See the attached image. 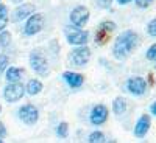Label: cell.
<instances>
[{
    "mask_svg": "<svg viewBox=\"0 0 156 143\" xmlns=\"http://www.w3.org/2000/svg\"><path fill=\"white\" fill-rule=\"evenodd\" d=\"M139 44V36L133 30H126L122 34H119L114 41L112 47V55L115 59H125L129 56V53L137 47Z\"/></svg>",
    "mask_w": 156,
    "mask_h": 143,
    "instance_id": "1",
    "label": "cell"
},
{
    "mask_svg": "<svg viewBox=\"0 0 156 143\" xmlns=\"http://www.w3.org/2000/svg\"><path fill=\"white\" fill-rule=\"evenodd\" d=\"M64 34H66V39L70 45L81 47V45H86L89 41V33L86 30L73 27V25H69V27L64 28Z\"/></svg>",
    "mask_w": 156,
    "mask_h": 143,
    "instance_id": "2",
    "label": "cell"
},
{
    "mask_svg": "<svg viewBox=\"0 0 156 143\" xmlns=\"http://www.w3.org/2000/svg\"><path fill=\"white\" fill-rule=\"evenodd\" d=\"M30 66L31 69L39 75V76H47L48 75V62H47V58L44 56L42 50H33L30 53Z\"/></svg>",
    "mask_w": 156,
    "mask_h": 143,
    "instance_id": "3",
    "label": "cell"
},
{
    "mask_svg": "<svg viewBox=\"0 0 156 143\" xmlns=\"http://www.w3.org/2000/svg\"><path fill=\"white\" fill-rule=\"evenodd\" d=\"M42 28H44V14H41V12H34V14H31L27 19V22H25L23 33L27 36H34Z\"/></svg>",
    "mask_w": 156,
    "mask_h": 143,
    "instance_id": "4",
    "label": "cell"
},
{
    "mask_svg": "<svg viewBox=\"0 0 156 143\" xmlns=\"http://www.w3.org/2000/svg\"><path fill=\"white\" fill-rule=\"evenodd\" d=\"M89 17H90V12H89V9H87L86 6H83V5L73 8L72 12H70V16H69L70 23L73 25V27H76V28H83L84 25L89 22Z\"/></svg>",
    "mask_w": 156,
    "mask_h": 143,
    "instance_id": "5",
    "label": "cell"
},
{
    "mask_svg": "<svg viewBox=\"0 0 156 143\" xmlns=\"http://www.w3.org/2000/svg\"><path fill=\"white\" fill-rule=\"evenodd\" d=\"M25 94V87L20 83H14V84H8L3 90V98L8 103H16L19 101Z\"/></svg>",
    "mask_w": 156,
    "mask_h": 143,
    "instance_id": "6",
    "label": "cell"
},
{
    "mask_svg": "<svg viewBox=\"0 0 156 143\" xmlns=\"http://www.w3.org/2000/svg\"><path fill=\"white\" fill-rule=\"evenodd\" d=\"M70 59H72V62L75 64V66H78V67L84 66V64H87L89 59H90V48L86 47V45L73 48L72 53H70Z\"/></svg>",
    "mask_w": 156,
    "mask_h": 143,
    "instance_id": "7",
    "label": "cell"
},
{
    "mask_svg": "<svg viewBox=\"0 0 156 143\" xmlns=\"http://www.w3.org/2000/svg\"><path fill=\"white\" fill-rule=\"evenodd\" d=\"M126 89H128L129 94L140 97V95H144L145 90H147V81L142 76H131L126 83Z\"/></svg>",
    "mask_w": 156,
    "mask_h": 143,
    "instance_id": "8",
    "label": "cell"
},
{
    "mask_svg": "<svg viewBox=\"0 0 156 143\" xmlns=\"http://www.w3.org/2000/svg\"><path fill=\"white\" fill-rule=\"evenodd\" d=\"M19 118L25 123V124H34L39 120V111L33 106V104H25L19 109Z\"/></svg>",
    "mask_w": 156,
    "mask_h": 143,
    "instance_id": "9",
    "label": "cell"
},
{
    "mask_svg": "<svg viewBox=\"0 0 156 143\" xmlns=\"http://www.w3.org/2000/svg\"><path fill=\"white\" fill-rule=\"evenodd\" d=\"M108 115H109V111L105 104H97V106L92 107V111H90L89 118H90V123L94 126H100L108 120Z\"/></svg>",
    "mask_w": 156,
    "mask_h": 143,
    "instance_id": "10",
    "label": "cell"
},
{
    "mask_svg": "<svg viewBox=\"0 0 156 143\" xmlns=\"http://www.w3.org/2000/svg\"><path fill=\"white\" fill-rule=\"evenodd\" d=\"M150 126H151V118H150V115H147V114H142L140 117H139V120L136 121V124H134V135L137 137V138H144L145 135H147V132L150 131Z\"/></svg>",
    "mask_w": 156,
    "mask_h": 143,
    "instance_id": "11",
    "label": "cell"
},
{
    "mask_svg": "<svg viewBox=\"0 0 156 143\" xmlns=\"http://www.w3.org/2000/svg\"><path fill=\"white\" fill-rule=\"evenodd\" d=\"M31 14H34V5L33 3H22L12 11L11 20L12 22H20L23 19H28Z\"/></svg>",
    "mask_w": 156,
    "mask_h": 143,
    "instance_id": "12",
    "label": "cell"
},
{
    "mask_svg": "<svg viewBox=\"0 0 156 143\" xmlns=\"http://www.w3.org/2000/svg\"><path fill=\"white\" fill-rule=\"evenodd\" d=\"M62 78H64V81L67 83V86L72 87V89L81 87L83 83H84V76L81 73H76V72H64Z\"/></svg>",
    "mask_w": 156,
    "mask_h": 143,
    "instance_id": "13",
    "label": "cell"
},
{
    "mask_svg": "<svg viewBox=\"0 0 156 143\" xmlns=\"http://www.w3.org/2000/svg\"><path fill=\"white\" fill-rule=\"evenodd\" d=\"M126 109H128V101H126L123 97L114 98V101H112V112H114L117 117L123 115V114L126 112Z\"/></svg>",
    "mask_w": 156,
    "mask_h": 143,
    "instance_id": "14",
    "label": "cell"
},
{
    "mask_svg": "<svg viewBox=\"0 0 156 143\" xmlns=\"http://www.w3.org/2000/svg\"><path fill=\"white\" fill-rule=\"evenodd\" d=\"M22 73H23V69H19V67H8L6 72H5L6 81H8L9 84L19 83L20 78H22Z\"/></svg>",
    "mask_w": 156,
    "mask_h": 143,
    "instance_id": "15",
    "label": "cell"
},
{
    "mask_svg": "<svg viewBox=\"0 0 156 143\" xmlns=\"http://www.w3.org/2000/svg\"><path fill=\"white\" fill-rule=\"evenodd\" d=\"M111 37V33L105 28H97V33H95V44L97 45H105Z\"/></svg>",
    "mask_w": 156,
    "mask_h": 143,
    "instance_id": "16",
    "label": "cell"
},
{
    "mask_svg": "<svg viewBox=\"0 0 156 143\" xmlns=\"http://www.w3.org/2000/svg\"><path fill=\"white\" fill-rule=\"evenodd\" d=\"M25 90L28 92V95H37V94L42 92V83L39 80H30Z\"/></svg>",
    "mask_w": 156,
    "mask_h": 143,
    "instance_id": "17",
    "label": "cell"
},
{
    "mask_svg": "<svg viewBox=\"0 0 156 143\" xmlns=\"http://www.w3.org/2000/svg\"><path fill=\"white\" fill-rule=\"evenodd\" d=\"M87 143H106V137H105V134H103V132L95 131V132H92V134L89 135Z\"/></svg>",
    "mask_w": 156,
    "mask_h": 143,
    "instance_id": "18",
    "label": "cell"
},
{
    "mask_svg": "<svg viewBox=\"0 0 156 143\" xmlns=\"http://www.w3.org/2000/svg\"><path fill=\"white\" fill-rule=\"evenodd\" d=\"M67 134H69V124H67L66 121L59 123L58 128H56V135H58L59 138H66Z\"/></svg>",
    "mask_w": 156,
    "mask_h": 143,
    "instance_id": "19",
    "label": "cell"
},
{
    "mask_svg": "<svg viewBox=\"0 0 156 143\" xmlns=\"http://www.w3.org/2000/svg\"><path fill=\"white\" fill-rule=\"evenodd\" d=\"M11 44V33L9 31H2L0 33V47H8Z\"/></svg>",
    "mask_w": 156,
    "mask_h": 143,
    "instance_id": "20",
    "label": "cell"
},
{
    "mask_svg": "<svg viewBox=\"0 0 156 143\" xmlns=\"http://www.w3.org/2000/svg\"><path fill=\"white\" fill-rule=\"evenodd\" d=\"M98 27H100V28H105V30H108L109 33H112V31H115L117 25H115L112 20H103V22H100Z\"/></svg>",
    "mask_w": 156,
    "mask_h": 143,
    "instance_id": "21",
    "label": "cell"
},
{
    "mask_svg": "<svg viewBox=\"0 0 156 143\" xmlns=\"http://www.w3.org/2000/svg\"><path fill=\"white\" fill-rule=\"evenodd\" d=\"M147 33H148L150 36L156 37V17L148 22V25H147Z\"/></svg>",
    "mask_w": 156,
    "mask_h": 143,
    "instance_id": "22",
    "label": "cell"
},
{
    "mask_svg": "<svg viewBox=\"0 0 156 143\" xmlns=\"http://www.w3.org/2000/svg\"><path fill=\"white\" fill-rule=\"evenodd\" d=\"M145 56H147V59H148V61H156V42H154V44L147 50Z\"/></svg>",
    "mask_w": 156,
    "mask_h": 143,
    "instance_id": "23",
    "label": "cell"
},
{
    "mask_svg": "<svg viewBox=\"0 0 156 143\" xmlns=\"http://www.w3.org/2000/svg\"><path fill=\"white\" fill-rule=\"evenodd\" d=\"M6 69H8V56L0 55V73L6 72Z\"/></svg>",
    "mask_w": 156,
    "mask_h": 143,
    "instance_id": "24",
    "label": "cell"
},
{
    "mask_svg": "<svg viewBox=\"0 0 156 143\" xmlns=\"http://www.w3.org/2000/svg\"><path fill=\"white\" fill-rule=\"evenodd\" d=\"M8 14H0V33L2 31H5V28H6V25H8Z\"/></svg>",
    "mask_w": 156,
    "mask_h": 143,
    "instance_id": "25",
    "label": "cell"
},
{
    "mask_svg": "<svg viewBox=\"0 0 156 143\" xmlns=\"http://www.w3.org/2000/svg\"><path fill=\"white\" fill-rule=\"evenodd\" d=\"M151 2L153 0H134V3H136L137 8H148L151 5Z\"/></svg>",
    "mask_w": 156,
    "mask_h": 143,
    "instance_id": "26",
    "label": "cell"
},
{
    "mask_svg": "<svg viewBox=\"0 0 156 143\" xmlns=\"http://www.w3.org/2000/svg\"><path fill=\"white\" fill-rule=\"evenodd\" d=\"M111 3H112V0H97V5L100 6V8H109L111 6Z\"/></svg>",
    "mask_w": 156,
    "mask_h": 143,
    "instance_id": "27",
    "label": "cell"
},
{
    "mask_svg": "<svg viewBox=\"0 0 156 143\" xmlns=\"http://www.w3.org/2000/svg\"><path fill=\"white\" fill-rule=\"evenodd\" d=\"M3 137H6V128L2 121H0V140H2Z\"/></svg>",
    "mask_w": 156,
    "mask_h": 143,
    "instance_id": "28",
    "label": "cell"
},
{
    "mask_svg": "<svg viewBox=\"0 0 156 143\" xmlns=\"http://www.w3.org/2000/svg\"><path fill=\"white\" fill-rule=\"evenodd\" d=\"M0 14H8V8L3 3H0Z\"/></svg>",
    "mask_w": 156,
    "mask_h": 143,
    "instance_id": "29",
    "label": "cell"
},
{
    "mask_svg": "<svg viewBox=\"0 0 156 143\" xmlns=\"http://www.w3.org/2000/svg\"><path fill=\"white\" fill-rule=\"evenodd\" d=\"M150 112H151V114H153V115L156 117V101H154V103H153V104L150 106Z\"/></svg>",
    "mask_w": 156,
    "mask_h": 143,
    "instance_id": "30",
    "label": "cell"
},
{
    "mask_svg": "<svg viewBox=\"0 0 156 143\" xmlns=\"http://www.w3.org/2000/svg\"><path fill=\"white\" fill-rule=\"evenodd\" d=\"M129 2H133V0H117V3H119V5H126Z\"/></svg>",
    "mask_w": 156,
    "mask_h": 143,
    "instance_id": "31",
    "label": "cell"
},
{
    "mask_svg": "<svg viewBox=\"0 0 156 143\" xmlns=\"http://www.w3.org/2000/svg\"><path fill=\"white\" fill-rule=\"evenodd\" d=\"M14 3H22V0H12Z\"/></svg>",
    "mask_w": 156,
    "mask_h": 143,
    "instance_id": "32",
    "label": "cell"
},
{
    "mask_svg": "<svg viewBox=\"0 0 156 143\" xmlns=\"http://www.w3.org/2000/svg\"><path fill=\"white\" fill-rule=\"evenodd\" d=\"M0 112H2V106H0Z\"/></svg>",
    "mask_w": 156,
    "mask_h": 143,
    "instance_id": "33",
    "label": "cell"
},
{
    "mask_svg": "<svg viewBox=\"0 0 156 143\" xmlns=\"http://www.w3.org/2000/svg\"><path fill=\"white\" fill-rule=\"evenodd\" d=\"M0 143H3V141H2V140H0Z\"/></svg>",
    "mask_w": 156,
    "mask_h": 143,
    "instance_id": "34",
    "label": "cell"
},
{
    "mask_svg": "<svg viewBox=\"0 0 156 143\" xmlns=\"http://www.w3.org/2000/svg\"><path fill=\"white\" fill-rule=\"evenodd\" d=\"M0 2H2V0H0Z\"/></svg>",
    "mask_w": 156,
    "mask_h": 143,
    "instance_id": "35",
    "label": "cell"
}]
</instances>
